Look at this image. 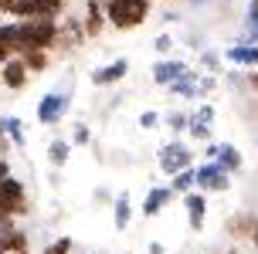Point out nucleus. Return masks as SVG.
<instances>
[{
	"mask_svg": "<svg viewBox=\"0 0 258 254\" xmlns=\"http://www.w3.org/2000/svg\"><path fill=\"white\" fill-rule=\"evenodd\" d=\"M251 247L258 251V224H255V230H251Z\"/></svg>",
	"mask_w": 258,
	"mask_h": 254,
	"instance_id": "nucleus-42",
	"label": "nucleus"
},
{
	"mask_svg": "<svg viewBox=\"0 0 258 254\" xmlns=\"http://www.w3.org/2000/svg\"><path fill=\"white\" fill-rule=\"evenodd\" d=\"M126 75H129V58H116V61H109V64H102V68L89 71V81L95 85V89H112V85H119Z\"/></svg>",
	"mask_w": 258,
	"mask_h": 254,
	"instance_id": "nucleus-9",
	"label": "nucleus"
},
{
	"mask_svg": "<svg viewBox=\"0 0 258 254\" xmlns=\"http://www.w3.org/2000/svg\"><path fill=\"white\" fill-rule=\"evenodd\" d=\"M214 163L224 170V173H241V166H245V156H241V149L234 146V142H218V156H214Z\"/></svg>",
	"mask_w": 258,
	"mask_h": 254,
	"instance_id": "nucleus-18",
	"label": "nucleus"
},
{
	"mask_svg": "<svg viewBox=\"0 0 258 254\" xmlns=\"http://www.w3.org/2000/svg\"><path fill=\"white\" fill-rule=\"evenodd\" d=\"M201 75H204L201 68H187L177 81H170V85H167V95H170V99H183V102H190V99L197 102V81H201Z\"/></svg>",
	"mask_w": 258,
	"mask_h": 254,
	"instance_id": "nucleus-16",
	"label": "nucleus"
},
{
	"mask_svg": "<svg viewBox=\"0 0 258 254\" xmlns=\"http://www.w3.org/2000/svg\"><path fill=\"white\" fill-rule=\"evenodd\" d=\"M197 68L204 71V75H224V54L218 48H201L197 51Z\"/></svg>",
	"mask_w": 258,
	"mask_h": 254,
	"instance_id": "nucleus-20",
	"label": "nucleus"
},
{
	"mask_svg": "<svg viewBox=\"0 0 258 254\" xmlns=\"http://www.w3.org/2000/svg\"><path fill=\"white\" fill-rule=\"evenodd\" d=\"M68 4H72V0H68Z\"/></svg>",
	"mask_w": 258,
	"mask_h": 254,
	"instance_id": "nucleus-45",
	"label": "nucleus"
},
{
	"mask_svg": "<svg viewBox=\"0 0 258 254\" xmlns=\"http://www.w3.org/2000/svg\"><path fill=\"white\" fill-rule=\"evenodd\" d=\"M68 11V0H17L11 11H7V17H61V14Z\"/></svg>",
	"mask_w": 258,
	"mask_h": 254,
	"instance_id": "nucleus-8",
	"label": "nucleus"
},
{
	"mask_svg": "<svg viewBox=\"0 0 258 254\" xmlns=\"http://www.w3.org/2000/svg\"><path fill=\"white\" fill-rule=\"evenodd\" d=\"M0 126H4L14 149H24L27 146V132H24V119L21 115H0Z\"/></svg>",
	"mask_w": 258,
	"mask_h": 254,
	"instance_id": "nucleus-21",
	"label": "nucleus"
},
{
	"mask_svg": "<svg viewBox=\"0 0 258 254\" xmlns=\"http://www.w3.org/2000/svg\"><path fill=\"white\" fill-rule=\"evenodd\" d=\"M0 214L4 217H27L31 214V197H27L24 180H17L11 173L7 180H0Z\"/></svg>",
	"mask_w": 258,
	"mask_h": 254,
	"instance_id": "nucleus-3",
	"label": "nucleus"
},
{
	"mask_svg": "<svg viewBox=\"0 0 258 254\" xmlns=\"http://www.w3.org/2000/svg\"><path fill=\"white\" fill-rule=\"evenodd\" d=\"M11 177V159H0V180Z\"/></svg>",
	"mask_w": 258,
	"mask_h": 254,
	"instance_id": "nucleus-39",
	"label": "nucleus"
},
{
	"mask_svg": "<svg viewBox=\"0 0 258 254\" xmlns=\"http://www.w3.org/2000/svg\"><path fill=\"white\" fill-rule=\"evenodd\" d=\"M194 180H197V190L201 193H224L231 187V173H224L214 159H201L194 166Z\"/></svg>",
	"mask_w": 258,
	"mask_h": 254,
	"instance_id": "nucleus-7",
	"label": "nucleus"
},
{
	"mask_svg": "<svg viewBox=\"0 0 258 254\" xmlns=\"http://www.w3.org/2000/svg\"><path fill=\"white\" fill-rule=\"evenodd\" d=\"M255 224H258V217L251 214V210H238V214H231L224 220V234H228L231 241H251Z\"/></svg>",
	"mask_w": 258,
	"mask_h": 254,
	"instance_id": "nucleus-14",
	"label": "nucleus"
},
{
	"mask_svg": "<svg viewBox=\"0 0 258 254\" xmlns=\"http://www.w3.org/2000/svg\"><path fill=\"white\" fill-rule=\"evenodd\" d=\"M173 44H177V41L170 38V34H160V38L153 41V48H156V54H160V58H167L170 51H173Z\"/></svg>",
	"mask_w": 258,
	"mask_h": 254,
	"instance_id": "nucleus-33",
	"label": "nucleus"
},
{
	"mask_svg": "<svg viewBox=\"0 0 258 254\" xmlns=\"http://www.w3.org/2000/svg\"><path fill=\"white\" fill-rule=\"evenodd\" d=\"M112 217H116V230L129 227V220H133V197H129V190H119L112 197Z\"/></svg>",
	"mask_w": 258,
	"mask_h": 254,
	"instance_id": "nucleus-22",
	"label": "nucleus"
},
{
	"mask_svg": "<svg viewBox=\"0 0 258 254\" xmlns=\"http://www.w3.org/2000/svg\"><path fill=\"white\" fill-rule=\"evenodd\" d=\"M68 159H72V142L68 139H51L48 142V163H51V170H61Z\"/></svg>",
	"mask_w": 258,
	"mask_h": 254,
	"instance_id": "nucleus-24",
	"label": "nucleus"
},
{
	"mask_svg": "<svg viewBox=\"0 0 258 254\" xmlns=\"http://www.w3.org/2000/svg\"><path fill=\"white\" fill-rule=\"evenodd\" d=\"M214 119H218V109H214L211 102H201V105L190 112V122H194V126H214ZM190 122H187V126H190Z\"/></svg>",
	"mask_w": 258,
	"mask_h": 254,
	"instance_id": "nucleus-28",
	"label": "nucleus"
},
{
	"mask_svg": "<svg viewBox=\"0 0 258 254\" xmlns=\"http://www.w3.org/2000/svg\"><path fill=\"white\" fill-rule=\"evenodd\" d=\"M224 4H228V0H224Z\"/></svg>",
	"mask_w": 258,
	"mask_h": 254,
	"instance_id": "nucleus-46",
	"label": "nucleus"
},
{
	"mask_svg": "<svg viewBox=\"0 0 258 254\" xmlns=\"http://www.w3.org/2000/svg\"><path fill=\"white\" fill-rule=\"evenodd\" d=\"M99 4H102V7H105V4H109V0H99Z\"/></svg>",
	"mask_w": 258,
	"mask_h": 254,
	"instance_id": "nucleus-43",
	"label": "nucleus"
},
{
	"mask_svg": "<svg viewBox=\"0 0 258 254\" xmlns=\"http://www.w3.org/2000/svg\"><path fill=\"white\" fill-rule=\"evenodd\" d=\"M112 197H116V193L109 190V187H99V190L92 193V200H95V203H109V207H112Z\"/></svg>",
	"mask_w": 258,
	"mask_h": 254,
	"instance_id": "nucleus-35",
	"label": "nucleus"
},
{
	"mask_svg": "<svg viewBox=\"0 0 258 254\" xmlns=\"http://www.w3.org/2000/svg\"><path fill=\"white\" fill-rule=\"evenodd\" d=\"M17 24V54L24 51H51L58 41V21L54 17H14Z\"/></svg>",
	"mask_w": 258,
	"mask_h": 254,
	"instance_id": "nucleus-1",
	"label": "nucleus"
},
{
	"mask_svg": "<svg viewBox=\"0 0 258 254\" xmlns=\"http://www.w3.org/2000/svg\"><path fill=\"white\" fill-rule=\"evenodd\" d=\"M163 21H167V24H177V21H180V14H173V11H167V14H163Z\"/></svg>",
	"mask_w": 258,
	"mask_h": 254,
	"instance_id": "nucleus-41",
	"label": "nucleus"
},
{
	"mask_svg": "<svg viewBox=\"0 0 258 254\" xmlns=\"http://www.w3.org/2000/svg\"><path fill=\"white\" fill-rule=\"evenodd\" d=\"M82 44H89L85 38V27H82V17H68L61 14L58 17V41H54V54H72Z\"/></svg>",
	"mask_w": 258,
	"mask_h": 254,
	"instance_id": "nucleus-6",
	"label": "nucleus"
},
{
	"mask_svg": "<svg viewBox=\"0 0 258 254\" xmlns=\"http://www.w3.org/2000/svg\"><path fill=\"white\" fill-rule=\"evenodd\" d=\"M82 27H85V38L95 41L105 34V27H109V21H105V11L99 0H85V11H82Z\"/></svg>",
	"mask_w": 258,
	"mask_h": 254,
	"instance_id": "nucleus-13",
	"label": "nucleus"
},
{
	"mask_svg": "<svg viewBox=\"0 0 258 254\" xmlns=\"http://www.w3.org/2000/svg\"><path fill=\"white\" fill-rule=\"evenodd\" d=\"M221 81H224V85H228L231 92H245V89H248L245 68H234V71H224V75H221Z\"/></svg>",
	"mask_w": 258,
	"mask_h": 254,
	"instance_id": "nucleus-30",
	"label": "nucleus"
},
{
	"mask_svg": "<svg viewBox=\"0 0 258 254\" xmlns=\"http://www.w3.org/2000/svg\"><path fill=\"white\" fill-rule=\"evenodd\" d=\"M17 251H31V237L24 227H11L7 234H0V254H17Z\"/></svg>",
	"mask_w": 258,
	"mask_h": 254,
	"instance_id": "nucleus-19",
	"label": "nucleus"
},
{
	"mask_svg": "<svg viewBox=\"0 0 258 254\" xmlns=\"http://www.w3.org/2000/svg\"><path fill=\"white\" fill-rule=\"evenodd\" d=\"M150 254H167V247H163L160 241H153V244H150Z\"/></svg>",
	"mask_w": 258,
	"mask_h": 254,
	"instance_id": "nucleus-40",
	"label": "nucleus"
},
{
	"mask_svg": "<svg viewBox=\"0 0 258 254\" xmlns=\"http://www.w3.org/2000/svg\"><path fill=\"white\" fill-rule=\"evenodd\" d=\"M11 139H7V132H4V126H0V159H7V156H11Z\"/></svg>",
	"mask_w": 258,
	"mask_h": 254,
	"instance_id": "nucleus-36",
	"label": "nucleus"
},
{
	"mask_svg": "<svg viewBox=\"0 0 258 254\" xmlns=\"http://www.w3.org/2000/svg\"><path fill=\"white\" fill-rule=\"evenodd\" d=\"M170 190L177 193V197H183V193L197 190V180H194V166H187V170H180V173H173V177H170Z\"/></svg>",
	"mask_w": 258,
	"mask_h": 254,
	"instance_id": "nucleus-26",
	"label": "nucleus"
},
{
	"mask_svg": "<svg viewBox=\"0 0 258 254\" xmlns=\"http://www.w3.org/2000/svg\"><path fill=\"white\" fill-rule=\"evenodd\" d=\"M180 200H183V210H187V224H190V230L201 234L204 224H207V193L190 190V193H183Z\"/></svg>",
	"mask_w": 258,
	"mask_h": 254,
	"instance_id": "nucleus-11",
	"label": "nucleus"
},
{
	"mask_svg": "<svg viewBox=\"0 0 258 254\" xmlns=\"http://www.w3.org/2000/svg\"><path fill=\"white\" fill-rule=\"evenodd\" d=\"M218 85H221L218 75H201V81H197V99H211L218 92Z\"/></svg>",
	"mask_w": 258,
	"mask_h": 254,
	"instance_id": "nucleus-31",
	"label": "nucleus"
},
{
	"mask_svg": "<svg viewBox=\"0 0 258 254\" xmlns=\"http://www.w3.org/2000/svg\"><path fill=\"white\" fill-rule=\"evenodd\" d=\"M0 81H4L7 92H24L27 81H31V71H27V64L14 54V58H7V61L0 64Z\"/></svg>",
	"mask_w": 258,
	"mask_h": 254,
	"instance_id": "nucleus-10",
	"label": "nucleus"
},
{
	"mask_svg": "<svg viewBox=\"0 0 258 254\" xmlns=\"http://www.w3.org/2000/svg\"><path fill=\"white\" fill-rule=\"evenodd\" d=\"M160 122H163V115H160V112H153V109L140 112V126H143V129H156Z\"/></svg>",
	"mask_w": 258,
	"mask_h": 254,
	"instance_id": "nucleus-34",
	"label": "nucleus"
},
{
	"mask_svg": "<svg viewBox=\"0 0 258 254\" xmlns=\"http://www.w3.org/2000/svg\"><path fill=\"white\" fill-rule=\"evenodd\" d=\"M245 78H248V92H258V68L245 71Z\"/></svg>",
	"mask_w": 258,
	"mask_h": 254,
	"instance_id": "nucleus-38",
	"label": "nucleus"
},
{
	"mask_svg": "<svg viewBox=\"0 0 258 254\" xmlns=\"http://www.w3.org/2000/svg\"><path fill=\"white\" fill-rule=\"evenodd\" d=\"M221 54H224V61L231 64V68H245V71L258 68V44H245V41H234V44H228V48L221 51Z\"/></svg>",
	"mask_w": 258,
	"mask_h": 254,
	"instance_id": "nucleus-12",
	"label": "nucleus"
},
{
	"mask_svg": "<svg viewBox=\"0 0 258 254\" xmlns=\"http://www.w3.org/2000/svg\"><path fill=\"white\" fill-rule=\"evenodd\" d=\"M72 251H75V241H72L68 234H58L54 241L44 244V251H41V254H72Z\"/></svg>",
	"mask_w": 258,
	"mask_h": 254,
	"instance_id": "nucleus-29",
	"label": "nucleus"
},
{
	"mask_svg": "<svg viewBox=\"0 0 258 254\" xmlns=\"http://www.w3.org/2000/svg\"><path fill=\"white\" fill-rule=\"evenodd\" d=\"M102 11H105L109 27H116V31H136V27H143L150 21L153 0H109Z\"/></svg>",
	"mask_w": 258,
	"mask_h": 254,
	"instance_id": "nucleus-2",
	"label": "nucleus"
},
{
	"mask_svg": "<svg viewBox=\"0 0 258 254\" xmlns=\"http://www.w3.org/2000/svg\"><path fill=\"white\" fill-rule=\"evenodd\" d=\"M218 156V142L211 139V142H204V152H201V159H214Z\"/></svg>",
	"mask_w": 258,
	"mask_h": 254,
	"instance_id": "nucleus-37",
	"label": "nucleus"
},
{
	"mask_svg": "<svg viewBox=\"0 0 258 254\" xmlns=\"http://www.w3.org/2000/svg\"><path fill=\"white\" fill-rule=\"evenodd\" d=\"M68 112H72V95L61 92V89L41 95L38 105H34V119H38V126H58Z\"/></svg>",
	"mask_w": 258,
	"mask_h": 254,
	"instance_id": "nucleus-5",
	"label": "nucleus"
},
{
	"mask_svg": "<svg viewBox=\"0 0 258 254\" xmlns=\"http://www.w3.org/2000/svg\"><path fill=\"white\" fill-rule=\"evenodd\" d=\"M72 146H89L92 142V129H89V122H75V129H72Z\"/></svg>",
	"mask_w": 258,
	"mask_h": 254,
	"instance_id": "nucleus-32",
	"label": "nucleus"
},
{
	"mask_svg": "<svg viewBox=\"0 0 258 254\" xmlns=\"http://www.w3.org/2000/svg\"><path fill=\"white\" fill-rule=\"evenodd\" d=\"M190 64L183 61V58H173V54H167V58H160V61L153 64V81L160 85V89H167L170 81H177V78L187 71Z\"/></svg>",
	"mask_w": 258,
	"mask_h": 254,
	"instance_id": "nucleus-15",
	"label": "nucleus"
},
{
	"mask_svg": "<svg viewBox=\"0 0 258 254\" xmlns=\"http://www.w3.org/2000/svg\"><path fill=\"white\" fill-rule=\"evenodd\" d=\"M187 122H190V112H183V109H170L163 112V126L177 136V132H187Z\"/></svg>",
	"mask_w": 258,
	"mask_h": 254,
	"instance_id": "nucleus-27",
	"label": "nucleus"
},
{
	"mask_svg": "<svg viewBox=\"0 0 258 254\" xmlns=\"http://www.w3.org/2000/svg\"><path fill=\"white\" fill-rule=\"evenodd\" d=\"M173 197H177V193L170 190V183L167 187H150V193L143 197V217H160L170 203H173Z\"/></svg>",
	"mask_w": 258,
	"mask_h": 254,
	"instance_id": "nucleus-17",
	"label": "nucleus"
},
{
	"mask_svg": "<svg viewBox=\"0 0 258 254\" xmlns=\"http://www.w3.org/2000/svg\"><path fill=\"white\" fill-rule=\"evenodd\" d=\"M194 159H197V152H194L183 139L163 142L160 152H156V166H160V173H163V177H173V173H180V170L194 166Z\"/></svg>",
	"mask_w": 258,
	"mask_h": 254,
	"instance_id": "nucleus-4",
	"label": "nucleus"
},
{
	"mask_svg": "<svg viewBox=\"0 0 258 254\" xmlns=\"http://www.w3.org/2000/svg\"><path fill=\"white\" fill-rule=\"evenodd\" d=\"M245 44H258V0H248V11H245V24H241V38Z\"/></svg>",
	"mask_w": 258,
	"mask_h": 254,
	"instance_id": "nucleus-23",
	"label": "nucleus"
},
{
	"mask_svg": "<svg viewBox=\"0 0 258 254\" xmlns=\"http://www.w3.org/2000/svg\"><path fill=\"white\" fill-rule=\"evenodd\" d=\"M17 58L27 64L31 75H44L48 64H51V51H24V54H17Z\"/></svg>",
	"mask_w": 258,
	"mask_h": 254,
	"instance_id": "nucleus-25",
	"label": "nucleus"
},
{
	"mask_svg": "<svg viewBox=\"0 0 258 254\" xmlns=\"http://www.w3.org/2000/svg\"><path fill=\"white\" fill-rule=\"evenodd\" d=\"M255 112H258V99H255Z\"/></svg>",
	"mask_w": 258,
	"mask_h": 254,
	"instance_id": "nucleus-44",
	"label": "nucleus"
}]
</instances>
